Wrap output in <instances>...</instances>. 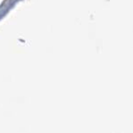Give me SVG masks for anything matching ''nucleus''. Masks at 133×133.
<instances>
[]
</instances>
